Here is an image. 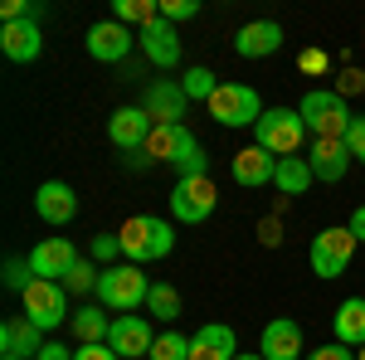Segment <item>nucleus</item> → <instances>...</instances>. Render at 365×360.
<instances>
[{
  "mask_svg": "<svg viewBox=\"0 0 365 360\" xmlns=\"http://www.w3.org/2000/svg\"><path fill=\"white\" fill-rule=\"evenodd\" d=\"M220 205V190L210 175H180L170 190V220L175 224H205Z\"/></svg>",
  "mask_w": 365,
  "mask_h": 360,
  "instance_id": "nucleus-8",
  "label": "nucleus"
},
{
  "mask_svg": "<svg viewBox=\"0 0 365 360\" xmlns=\"http://www.w3.org/2000/svg\"><path fill=\"white\" fill-rule=\"evenodd\" d=\"M200 15V0H161V20L175 25V20H195Z\"/></svg>",
  "mask_w": 365,
  "mask_h": 360,
  "instance_id": "nucleus-34",
  "label": "nucleus"
},
{
  "mask_svg": "<svg viewBox=\"0 0 365 360\" xmlns=\"http://www.w3.org/2000/svg\"><path fill=\"white\" fill-rule=\"evenodd\" d=\"M263 360H302V326L297 322H268L263 326Z\"/></svg>",
  "mask_w": 365,
  "mask_h": 360,
  "instance_id": "nucleus-23",
  "label": "nucleus"
},
{
  "mask_svg": "<svg viewBox=\"0 0 365 360\" xmlns=\"http://www.w3.org/2000/svg\"><path fill=\"white\" fill-rule=\"evenodd\" d=\"M356 360H365V346H361V351H356Z\"/></svg>",
  "mask_w": 365,
  "mask_h": 360,
  "instance_id": "nucleus-42",
  "label": "nucleus"
},
{
  "mask_svg": "<svg viewBox=\"0 0 365 360\" xmlns=\"http://www.w3.org/2000/svg\"><path fill=\"white\" fill-rule=\"evenodd\" d=\"M180 88H185V98H200V103H210V98L220 93V78H215L205 63H195V68H185V83H180Z\"/></svg>",
  "mask_w": 365,
  "mask_h": 360,
  "instance_id": "nucleus-29",
  "label": "nucleus"
},
{
  "mask_svg": "<svg viewBox=\"0 0 365 360\" xmlns=\"http://www.w3.org/2000/svg\"><path fill=\"white\" fill-rule=\"evenodd\" d=\"M346 229H351V234L365 244V205H356V215H351V224H346Z\"/></svg>",
  "mask_w": 365,
  "mask_h": 360,
  "instance_id": "nucleus-40",
  "label": "nucleus"
},
{
  "mask_svg": "<svg viewBox=\"0 0 365 360\" xmlns=\"http://www.w3.org/2000/svg\"><path fill=\"white\" fill-rule=\"evenodd\" d=\"M356 249H361V239H356L346 224H336V229H322V234L312 239L307 263H312V273H317V277H341L346 268H351Z\"/></svg>",
  "mask_w": 365,
  "mask_h": 360,
  "instance_id": "nucleus-7",
  "label": "nucleus"
},
{
  "mask_svg": "<svg viewBox=\"0 0 365 360\" xmlns=\"http://www.w3.org/2000/svg\"><path fill=\"white\" fill-rule=\"evenodd\" d=\"M146 317L175 322V317H180V292H175L170 282H151V292H146Z\"/></svg>",
  "mask_w": 365,
  "mask_h": 360,
  "instance_id": "nucleus-27",
  "label": "nucleus"
},
{
  "mask_svg": "<svg viewBox=\"0 0 365 360\" xmlns=\"http://www.w3.org/2000/svg\"><path fill=\"white\" fill-rule=\"evenodd\" d=\"M146 292H151V282H146V273H141L137 263L103 268V277H98V302L108 307V312H117V317L146 307Z\"/></svg>",
  "mask_w": 365,
  "mask_h": 360,
  "instance_id": "nucleus-4",
  "label": "nucleus"
},
{
  "mask_svg": "<svg viewBox=\"0 0 365 360\" xmlns=\"http://www.w3.org/2000/svg\"><path fill=\"white\" fill-rule=\"evenodd\" d=\"M20 302H25V317L39 326V331H54V326H63V322H73V312H68V287H63V282L34 277L25 292H20Z\"/></svg>",
  "mask_w": 365,
  "mask_h": 360,
  "instance_id": "nucleus-6",
  "label": "nucleus"
},
{
  "mask_svg": "<svg viewBox=\"0 0 365 360\" xmlns=\"http://www.w3.org/2000/svg\"><path fill=\"white\" fill-rule=\"evenodd\" d=\"M273 175H278V156L273 151H263V146H249V151H234V180L239 185H273Z\"/></svg>",
  "mask_w": 365,
  "mask_h": 360,
  "instance_id": "nucleus-22",
  "label": "nucleus"
},
{
  "mask_svg": "<svg viewBox=\"0 0 365 360\" xmlns=\"http://www.w3.org/2000/svg\"><path fill=\"white\" fill-rule=\"evenodd\" d=\"M0 360H15V356H0Z\"/></svg>",
  "mask_w": 365,
  "mask_h": 360,
  "instance_id": "nucleus-43",
  "label": "nucleus"
},
{
  "mask_svg": "<svg viewBox=\"0 0 365 360\" xmlns=\"http://www.w3.org/2000/svg\"><path fill=\"white\" fill-rule=\"evenodd\" d=\"M146 161H166V166H175L180 175H205V166H210L190 127H151V137H146Z\"/></svg>",
  "mask_w": 365,
  "mask_h": 360,
  "instance_id": "nucleus-3",
  "label": "nucleus"
},
{
  "mask_svg": "<svg viewBox=\"0 0 365 360\" xmlns=\"http://www.w3.org/2000/svg\"><path fill=\"white\" fill-rule=\"evenodd\" d=\"M146 137H151V117L141 108H117L108 117V141H113L117 151L137 156V151H146Z\"/></svg>",
  "mask_w": 365,
  "mask_h": 360,
  "instance_id": "nucleus-13",
  "label": "nucleus"
},
{
  "mask_svg": "<svg viewBox=\"0 0 365 360\" xmlns=\"http://www.w3.org/2000/svg\"><path fill=\"white\" fill-rule=\"evenodd\" d=\"M307 360H356V351H351V346H341V341H331V346L307 351Z\"/></svg>",
  "mask_w": 365,
  "mask_h": 360,
  "instance_id": "nucleus-38",
  "label": "nucleus"
},
{
  "mask_svg": "<svg viewBox=\"0 0 365 360\" xmlns=\"http://www.w3.org/2000/svg\"><path fill=\"white\" fill-rule=\"evenodd\" d=\"M185 108H190V98H185V88H180V83H170V78H156V83H146L141 112L151 117V127H180Z\"/></svg>",
  "mask_w": 365,
  "mask_h": 360,
  "instance_id": "nucleus-10",
  "label": "nucleus"
},
{
  "mask_svg": "<svg viewBox=\"0 0 365 360\" xmlns=\"http://www.w3.org/2000/svg\"><path fill=\"white\" fill-rule=\"evenodd\" d=\"M234 360H263V356H234Z\"/></svg>",
  "mask_w": 365,
  "mask_h": 360,
  "instance_id": "nucleus-41",
  "label": "nucleus"
},
{
  "mask_svg": "<svg viewBox=\"0 0 365 360\" xmlns=\"http://www.w3.org/2000/svg\"><path fill=\"white\" fill-rule=\"evenodd\" d=\"M108 346H113L122 360H137V356H151V346H156V331H151V322H146V317L127 312V317H113Z\"/></svg>",
  "mask_w": 365,
  "mask_h": 360,
  "instance_id": "nucleus-12",
  "label": "nucleus"
},
{
  "mask_svg": "<svg viewBox=\"0 0 365 360\" xmlns=\"http://www.w3.org/2000/svg\"><path fill=\"white\" fill-rule=\"evenodd\" d=\"M34 360H73V356H68V346H54V341H49V346H44Z\"/></svg>",
  "mask_w": 365,
  "mask_h": 360,
  "instance_id": "nucleus-39",
  "label": "nucleus"
},
{
  "mask_svg": "<svg viewBox=\"0 0 365 360\" xmlns=\"http://www.w3.org/2000/svg\"><path fill=\"white\" fill-rule=\"evenodd\" d=\"M253 137H258L263 151H273V156L282 161V156H297L302 141H307L312 132H307V122H302V112H297V108H268L263 117H258Z\"/></svg>",
  "mask_w": 365,
  "mask_h": 360,
  "instance_id": "nucleus-5",
  "label": "nucleus"
},
{
  "mask_svg": "<svg viewBox=\"0 0 365 360\" xmlns=\"http://www.w3.org/2000/svg\"><path fill=\"white\" fill-rule=\"evenodd\" d=\"M83 258H78V249L63 239V234H54V239H39L34 249H29V268H34V277H49V282H63V277L73 273Z\"/></svg>",
  "mask_w": 365,
  "mask_h": 360,
  "instance_id": "nucleus-11",
  "label": "nucleus"
},
{
  "mask_svg": "<svg viewBox=\"0 0 365 360\" xmlns=\"http://www.w3.org/2000/svg\"><path fill=\"white\" fill-rule=\"evenodd\" d=\"M117 253H122V239H117V234H98V239H93V263H108V268H113Z\"/></svg>",
  "mask_w": 365,
  "mask_h": 360,
  "instance_id": "nucleus-35",
  "label": "nucleus"
},
{
  "mask_svg": "<svg viewBox=\"0 0 365 360\" xmlns=\"http://www.w3.org/2000/svg\"><path fill=\"white\" fill-rule=\"evenodd\" d=\"M317 180L307 166V156H282L278 161V175H273V185H278L282 195H307V185Z\"/></svg>",
  "mask_w": 365,
  "mask_h": 360,
  "instance_id": "nucleus-26",
  "label": "nucleus"
},
{
  "mask_svg": "<svg viewBox=\"0 0 365 360\" xmlns=\"http://www.w3.org/2000/svg\"><path fill=\"white\" fill-rule=\"evenodd\" d=\"M39 15H44V5H34V0H5L0 5V25H15V20H34L39 25Z\"/></svg>",
  "mask_w": 365,
  "mask_h": 360,
  "instance_id": "nucleus-32",
  "label": "nucleus"
},
{
  "mask_svg": "<svg viewBox=\"0 0 365 360\" xmlns=\"http://www.w3.org/2000/svg\"><path fill=\"white\" fill-rule=\"evenodd\" d=\"M307 166L317 180H327V185H341V175L351 170V151H346V141H312L307 146Z\"/></svg>",
  "mask_w": 365,
  "mask_h": 360,
  "instance_id": "nucleus-20",
  "label": "nucleus"
},
{
  "mask_svg": "<svg viewBox=\"0 0 365 360\" xmlns=\"http://www.w3.org/2000/svg\"><path fill=\"white\" fill-rule=\"evenodd\" d=\"M234 356H239V336L225 322H205L190 336V360H234Z\"/></svg>",
  "mask_w": 365,
  "mask_h": 360,
  "instance_id": "nucleus-17",
  "label": "nucleus"
},
{
  "mask_svg": "<svg viewBox=\"0 0 365 360\" xmlns=\"http://www.w3.org/2000/svg\"><path fill=\"white\" fill-rule=\"evenodd\" d=\"M282 49V25L278 20H253L234 34V54L239 58H263V54H278Z\"/></svg>",
  "mask_w": 365,
  "mask_h": 360,
  "instance_id": "nucleus-21",
  "label": "nucleus"
},
{
  "mask_svg": "<svg viewBox=\"0 0 365 360\" xmlns=\"http://www.w3.org/2000/svg\"><path fill=\"white\" fill-rule=\"evenodd\" d=\"M210 117L220 127H258L263 117V103L249 83H220V93L210 98Z\"/></svg>",
  "mask_w": 365,
  "mask_h": 360,
  "instance_id": "nucleus-9",
  "label": "nucleus"
},
{
  "mask_svg": "<svg viewBox=\"0 0 365 360\" xmlns=\"http://www.w3.org/2000/svg\"><path fill=\"white\" fill-rule=\"evenodd\" d=\"M68 331L78 336V346L108 341V331H113V322H108V307H78V312H73V322H68Z\"/></svg>",
  "mask_w": 365,
  "mask_h": 360,
  "instance_id": "nucleus-25",
  "label": "nucleus"
},
{
  "mask_svg": "<svg viewBox=\"0 0 365 360\" xmlns=\"http://www.w3.org/2000/svg\"><path fill=\"white\" fill-rule=\"evenodd\" d=\"M34 215L44 224H68L78 215V195L73 185H63V180H44L39 190H34Z\"/></svg>",
  "mask_w": 365,
  "mask_h": 360,
  "instance_id": "nucleus-16",
  "label": "nucleus"
},
{
  "mask_svg": "<svg viewBox=\"0 0 365 360\" xmlns=\"http://www.w3.org/2000/svg\"><path fill=\"white\" fill-rule=\"evenodd\" d=\"M117 239H122V258L127 263H156V258H170L175 249V234H170V220H156V215H137V220H127L117 229Z\"/></svg>",
  "mask_w": 365,
  "mask_h": 360,
  "instance_id": "nucleus-1",
  "label": "nucleus"
},
{
  "mask_svg": "<svg viewBox=\"0 0 365 360\" xmlns=\"http://www.w3.org/2000/svg\"><path fill=\"white\" fill-rule=\"evenodd\" d=\"M331 326H336L341 346L361 351L365 346V297H346V302L336 307V317H331Z\"/></svg>",
  "mask_w": 365,
  "mask_h": 360,
  "instance_id": "nucleus-24",
  "label": "nucleus"
},
{
  "mask_svg": "<svg viewBox=\"0 0 365 360\" xmlns=\"http://www.w3.org/2000/svg\"><path fill=\"white\" fill-rule=\"evenodd\" d=\"M146 360H190V341H185L180 331H161Z\"/></svg>",
  "mask_w": 365,
  "mask_h": 360,
  "instance_id": "nucleus-30",
  "label": "nucleus"
},
{
  "mask_svg": "<svg viewBox=\"0 0 365 360\" xmlns=\"http://www.w3.org/2000/svg\"><path fill=\"white\" fill-rule=\"evenodd\" d=\"M44 49V34L34 20H15V25H0V54L10 63H34Z\"/></svg>",
  "mask_w": 365,
  "mask_h": 360,
  "instance_id": "nucleus-18",
  "label": "nucleus"
},
{
  "mask_svg": "<svg viewBox=\"0 0 365 360\" xmlns=\"http://www.w3.org/2000/svg\"><path fill=\"white\" fill-rule=\"evenodd\" d=\"M113 20H117V25L137 20V25L146 29V25H156V20H161V5H156V0H117V5H113Z\"/></svg>",
  "mask_w": 365,
  "mask_h": 360,
  "instance_id": "nucleus-28",
  "label": "nucleus"
},
{
  "mask_svg": "<svg viewBox=\"0 0 365 360\" xmlns=\"http://www.w3.org/2000/svg\"><path fill=\"white\" fill-rule=\"evenodd\" d=\"M73 360H122V356H117L108 341H93V346H78V351H73Z\"/></svg>",
  "mask_w": 365,
  "mask_h": 360,
  "instance_id": "nucleus-37",
  "label": "nucleus"
},
{
  "mask_svg": "<svg viewBox=\"0 0 365 360\" xmlns=\"http://www.w3.org/2000/svg\"><path fill=\"white\" fill-rule=\"evenodd\" d=\"M346 151H351V161H365V117L351 122V132H346Z\"/></svg>",
  "mask_w": 365,
  "mask_h": 360,
  "instance_id": "nucleus-36",
  "label": "nucleus"
},
{
  "mask_svg": "<svg viewBox=\"0 0 365 360\" xmlns=\"http://www.w3.org/2000/svg\"><path fill=\"white\" fill-rule=\"evenodd\" d=\"M49 341H44V331L29 322V317H10L5 326H0V351L5 356H15V360H34L39 351H44Z\"/></svg>",
  "mask_w": 365,
  "mask_h": 360,
  "instance_id": "nucleus-19",
  "label": "nucleus"
},
{
  "mask_svg": "<svg viewBox=\"0 0 365 360\" xmlns=\"http://www.w3.org/2000/svg\"><path fill=\"white\" fill-rule=\"evenodd\" d=\"M132 49H137V34H127V25H117V20H98L88 29V54L98 63H122Z\"/></svg>",
  "mask_w": 365,
  "mask_h": 360,
  "instance_id": "nucleus-14",
  "label": "nucleus"
},
{
  "mask_svg": "<svg viewBox=\"0 0 365 360\" xmlns=\"http://www.w3.org/2000/svg\"><path fill=\"white\" fill-rule=\"evenodd\" d=\"M29 282H34V268H29V258H10V263H5V287H10V292H25Z\"/></svg>",
  "mask_w": 365,
  "mask_h": 360,
  "instance_id": "nucleus-33",
  "label": "nucleus"
},
{
  "mask_svg": "<svg viewBox=\"0 0 365 360\" xmlns=\"http://www.w3.org/2000/svg\"><path fill=\"white\" fill-rule=\"evenodd\" d=\"M137 49L146 54V63H156V68H175V63H180V34H175V25L156 20V25H146L137 34Z\"/></svg>",
  "mask_w": 365,
  "mask_h": 360,
  "instance_id": "nucleus-15",
  "label": "nucleus"
},
{
  "mask_svg": "<svg viewBox=\"0 0 365 360\" xmlns=\"http://www.w3.org/2000/svg\"><path fill=\"white\" fill-rule=\"evenodd\" d=\"M98 277H103V268H98L93 258H83V263H78L73 273L63 277V287H68L73 297H83V292H98Z\"/></svg>",
  "mask_w": 365,
  "mask_h": 360,
  "instance_id": "nucleus-31",
  "label": "nucleus"
},
{
  "mask_svg": "<svg viewBox=\"0 0 365 360\" xmlns=\"http://www.w3.org/2000/svg\"><path fill=\"white\" fill-rule=\"evenodd\" d=\"M302 122H307L312 141H346V132H351V108H346V98H341L336 88H312V93H302Z\"/></svg>",
  "mask_w": 365,
  "mask_h": 360,
  "instance_id": "nucleus-2",
  "label": "nucleus"
}]
</instances>
